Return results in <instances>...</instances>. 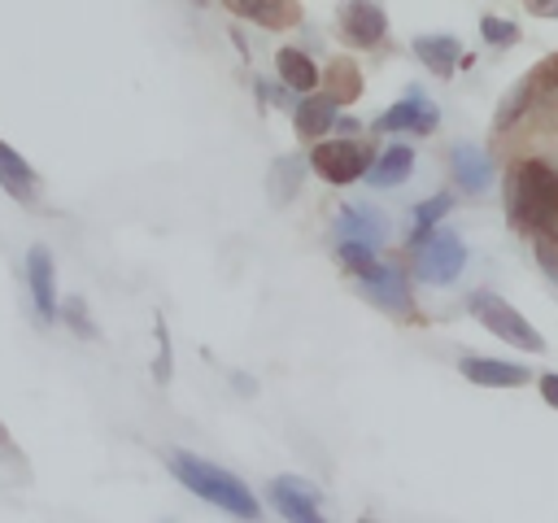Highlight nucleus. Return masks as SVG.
Segmentation results:
<instances>
[{
	"label": "nucleus",
	"instance_id": "nucleus-30",
	"mask_svg": "<svg viewBox=\"0 0 558 523\" xmlns=\"http://www.w3.org/2000/svg\"><path fill=\"white\" fill-rule=\"evenodd\" d=\"M545 83H549V92L558 96V57H554V61H545Z\"/></svg>",
	"mask_w": 558,
	"mask_h": 523
},
{
	"label": "nucleus",
	"instance_id": "nucleus-11",
	"mask_svg": "<svg viewBox=\"0 0 558 523\" xmlns=\"http://www.w3.org/2000/svg\"><path fill=\"white\" fill-rule=\"evenodd\" d=\"M270 506H275L283 519H292V523H323V514H318V492H314L305 479H296V475H275V479H270Z\"/></svg>",
	"mask_w": 558,
	"mask_h": 523
},
{
	"label": "nucleus",
	"instance_id": "nucleus-20",
	"mask_svg": "<svg viewBox=\"0 0 558 523\" xmlns=\"http://www.w3.org/2000/svg\"><path fill=\"white\" fill-rule=\"evenodd\" d=\"M310 161H301V157H279L275 166H270V200H292L296 196V187H301V170H305Z\"/></svg>",
	"mask_w": 558,
	"mask_h": 523
},
{
	"label": "nucleus",
	"instance_id": "nucleus-9",
	"mask_svg": "<svg viewBox=\"0 0 558 523\" xmlns=\"http://www.w3.org/2000/svg\"><path fill=\"white\" fill-rule=\"evenodd\" d=\"M340 31L357 48H379L388 39V17L375 0H344L340 4Z\"/></svg>",
	"mask_w": 558,
	"mask_h": 523
},
{
	"label": "nucleus",
	"instance_id": "nucleus-15",
	"mask_svg": "<svg viewBox=\"0 0 558 523\" xmlns=\"http://www.w3.org/2000/svg\"><path fill=\"white\" fill-rule=\"evenodd\" d=\"M0 187H4L13 200H22V205H31V200L39 196V174H35L31 161H26L22 153H13L4 139H0Z\"/></svg>",
	"mask_w": 558,
	"mask_h": 523
},
{
	"label": "nucleus",
	"instance_id": "nucleus-27",
	"mask_svg": "<svg viewBox=\"0 0 558 523\" xmlns=\"http://www.w3.org/2000/svg\"><path fill=\"white\" fill-rule=\"evenodd\" d=\"M541 397L558 410V370H549V375H541Z\"/></svg>",
	"mask_w": 558,
	"mask_h": 523
},
{
	"label": "nucleus",
	"instance_id": "nucleus-26",
	"mask_svg": "<svg viewBox=\"0 0 558 523\" xmlns=\"http://www.w3.org/2000/svg\"><path fill=\"white\" fill-rule=\"evenodd\" d=\"M536 262H541V266H545V275L558 283V257H554V240H545V235H541V244H536Z\"/></svg>",
	"mask_w": 558,
	"mask_h": 523
},
{
	"label": "nucleus",
	"instance_id": "nucleus-5",
	"mask_svg": "<svg viewBox=\"0 0 558 523\" xmlns=\"http://www.w3.org/2000/svg\"><path fill=\"white\" fill-rule=\"evenodd\" d=\"M357 292L371 301V305H379L384 314H397V318H410V309H414V296H410V279L397 270V266H388V262H366L357 275Z\"/></svg>",
	"mask_w": 558,
	"mask_h": 523
},
{
	"label": "nucleus",
	"instance_id": "nucleus-25",
	"mask_svg": "<svg viewBox=\"0 0 558 523\" xmlns=\"http://www.w3.org/2000/svg\"><path fill=\"white\" fill-rule=\"evenodd\" d=\"M527 96H532V83H514L510 92H506V100H501V109H497V126H510L523 109H527Z\"/></svg>",
	"mask_w": 558,
	"mask_h": 523
},
{
	"label": "nucleus",
	"instance_id": "nucleus-16",
	"mask_svg": "<svg viewBox=\"0 0 558 523\" xmlns=\"http://www.w3.org/2000/svg\"><path fill=\"white\" fill-rule=\"evenodd\" d=\"M414 57L436 74H453V65L462 61V44H458V35H440V31L414 35Z\"/></svg>",
	"mask_w": 558,
	"mask_h": 523
},
{
	"label": "nucleus",
	"instance_id": "nucleus-29",
	"mask_svg": "<svg viewBox=\"0 0 558 523\" xmlns=\"http://www.w3.org/2000/svg\"><path fill=\"white\" fill-rule=\"evenodd\" d=\"M336 131H340V135H357L362 122H357V118H336Z\"/></svg>",
	"mask_w": 558,
	"mask_h": 523
},
{
	"label": "nucleus",
	"instance_id": "nucleus-3",
	"mask_svg": "<svg viewBox=\"0 0 558 523\" xmlns=\"http://www.w3.org/2000/svg\"><path fill=\"white\" fill-rule=\"evenodd\" d=\"M466 309L475 314V323L480 327H488L493 336H501L506 344H514V349H527V353H545V336L510 305V301H501L497 292H488V288H480V292H471L466 296Z\"/></svg>",
	"mask_w": 558,
	"mask_h": 523
},
{
	"label": "nucleus",
	"instance_id": "nucleus-14",
	"mask_svg": "<svg viewBox=\"0 0 558 523\" xmlns=\"http://www.w3.org/2000/svg\"><path fill=\"white\" fill-rule=\"evenodd\" d=\"M410 170H414V153L405 148V144H388L379 157H371V166H366V183L375 187V192H388V187H401L405 179H410Z\"/></svg>",
	"mask_w": 558,
	"mask_h": 523
},
{
	"label": "nucleus",
	"instance_id": "nucleus-22",
	"mask_svg": "<svg viewBox=\"0 0 558 523\" xmlns=\"http://www.w3.org/2000/svg\"><path fill=\"white\" fill-rule=\"evenodd\" d=\"M336 257H340V266H344L349 275H357L366 262H375V244L362 240V235H340V240H336Z\"/></svg>",
	"mask_w": 558,
	"mask_h": 523
},
{
	"label": "nucleus",
	"instance_id": "nucleus-13",
	"mask_svg": "<svg viewBox=\"0 0 558 523\" xmlns=\"http://www.w3.org/2000/svg\"><path fill=\"white\" fill-rule=\"evenodd\" d=\"M449 170H453V183H458L466 196H480V192L488 187V179H493V161H488V153L475 148V144H453Z\"/></svg>",
	"mask_w": 558,
	"mask_h": 523
},
{
	"label": "nucleus",
	"instance_id": "nucleus-21",
	"mask_svg": "<svg viewBox=\"0 0 558 523\" xmlns=\"http://www.w3.org/2000/svg\"><path fill=\"white\" fill-rule=\"evenodd\" d=\"M449 209H453V196H449V192H436V196L418 200V205H414V227H410V248H414V244H418V240H423Z\"/></svg>",
	"mask_w": 558,
	"mask_h": 523
},
{
	"label": "nucleus",
	"instance_id": "nucleus-23",
	"mask_svg": "<svg viewBox=\"0 0 558 523\" xmlns=\"http://www.w3.org/2000/svg\"><path fill=\"white\" fill-rule=\"evenodd\" d=\"M514 35H519V26H514L510 17H493V13L480 17V39H484L488 48H510Z\"/></svg>",
	"mask_w": 558,
	"mask_h": 523
},
{
	"label": "nucleus",
	"instance_id": "nucleus-24",
	"mask_svg": "<svg viewBox=\"0 0 558 523\" xmlns=\"http://www.w3.org/2000/svg\"><path fill=\"white\" fill-rule=\"evenodd\" d=\"M61 323H65L74 336H83V340H96V323L87 318V305H83V296H70V301H61Z\"/></svg>",
	"mask_w": 558,
	"mask_h": 523
},
{
	"label": "nucleus",
	"instance_id": "nucleus-6",
	"mask_svg": "<svg viewBox=\"0 0 558 523\" xmlns=\"http://www.w3.org/2000/svg\"><path fill=\"white\" fill-rule=\"evenodd\" d=\"M310 166H314V174H323L327 183H336V187H344V183H357L362 174H366V166H371V153H366V144L362 139H318L314 148H310Z\"/></svg>",
	"mask_w": 558,
	"mask_h": 523
},
{
	"label": "nucleus",
	"instance_id": "nucleus-28",
	"mask_svg": "<svg viewBox=\"0 0 558 523\" xmlns=\"http://www.w3.org/2000/svg\"><path fill=\"white\" fill-rule=\"evenodd\" d=\"M527 9L536 17H558V0H527Z\"/></svg>",
	"mask_w": 558,
	"mask_h": 523
},
{
	"label": "nucleus",
	"instance_id": "nucleus-7",
	"mask_svg": "<svg viewBox=\"0 0 558 523\" xmlns=\"http://www.w3.org/2000/svg\"><path fill=\"white\" fill-rule=\"evenodd\" d=\"M440 126V109L432 105V96L427 92H418V87H410L388 113H379V122H375V131H388V135H432Z\"/></svg>",
	"mask_w": 558,
	"mask_h": 523
},
{
	"label": "nucleus",
	"instance_id": "nucleus-4",
	"mask_svg": "<svg viewBox=\"0 0 558 523\" xmlns=\"http://www.w3.org/2000/svg\"><path fill=\"white\" fill-rule=\"evenodd\" d=\"M462 266H466V244H462L458 231H436V227H432V231L414 244V270H418V279L432 283V288L453 283V279L462 275Z\"/></svg>",
	"mask_w": 558,
	"mask_h": 523
},
{
	"label": "nucleus",
	"instance_id": "nucleus-19",
	"mask_svg": "<svg viewBox=\"0 0 558 523\" xmlns=\"http://www.w3.org/2000/svg\"><path fill=\"white\" fill-rule=\"evenodd\" d=\"M235 13H244L257 26H288L296 22V0H231Z\"/></svg>",
	"mask_w": 558,
	"mask_h": 523
},
{
	"label": "nucleus",
	"instance_id": "nucleus-17",
	"mask_svg": "<svg viewBox=\"0 0 558 523\" xmlns=\"http://www.w3.org/2000/svg\"><path fill=\"white\" fill-rule=\"evenodd\" d=\"M275 70H279V83L292 87V92H314L323 70L314 65V57H305L301 48H279L275 52Z\"/></svg>",
	"mask_w": 558,
	"mask_h": 523
},
{
	"label": "nucleus",
	"instance_id": "nucleus-8",
	"mask_svg": "<svg viewBox=\"0 0 558 523\" xmlns=\"http://www.w3.org/2000/svg\"><path fill=\"white\" fill-rule=\"evenodd\" d=\"M26 288H31V301H35L39 323H57V318H61L57 266H52V253H48L44 244H31V248H26Z\"/></svg>",
	"mask_w": 558,
	"mask_h": 523
},
{
	"label": "nucleus",
	"instance_id": "nucleus-18",
	"mask_svg": "<svg viewBox=\"0 0 558 523\" xmlns=\"http://www.w3.org/2000/svg\"><path fill=\"white\" fill-rule=\"evenodd\" d=\"M384 231H388V222H384L371 205H344V209L336 214V235H362V240L379 244Z\"/></svg>",
	"mask_w": 558,
	"mask_h": 523
},
{
	"label": "nucleus",
	"instance_id": "nucleus-1",
	"mask_svg": "<svg viewBox=\"0 0 558 523\" xmlns=\"http://www.w3.org/2000/svg\"><path fill=\"white\" fill-rule=\"evenodd\" d=\"M506 214L545 240H558V170L545 161H519L506 174Z\"/></svg>",
	"mask_w": 558,
	"mask_h": 523
},
{
	"label": "nucleus",
	"instance_id": "nucleus-2",
	"mask_svg": "<svg viewBox=\"0 0 558 523\" xmlns=\"http://www.w3.org/2000/svg\"><path fill=\"white\" fill-rule=\"evenodd\" d=\"M166 466H170V475L192 492V497H201V501H209V506H218V510H227V514H235V519H262V506H257V497L244 488V479H235L231 471H222V466H214V462H205V458H196V453H187V449H170L166 453Z\"/></svg>",
	"mask_w": 558,
	"mask_h": 523
},
{
	"label": "nucleus",
	"instance_id": "nucleus-12",
	"mask_svg": "<svg viewBox=\"0 0 558 523\" xmlns=\"http://www.w3.org/2000/svg\"><path fill=\"white\" fill-rule=\"evenodd\" d=\"M458 370L480 388H523V384H532V375L519 362H501V357H462Z\"/></svg>",
	"mask_w": 558,
	"mask_h": 523
},
{
	"label": "nucleus",
	"instance_id": "nucleus-10",
	"mask_svg": "<svg viewBox=\"0 0 558 523\" xmlns=\"http://www.w3.org/2000/svg\"><path fill=\"white\" fill-rule=\"evenodd\" d=\"M340 118V96L336 92H301L292 105V126L301 139H323Z\"/></svg>",
	"mask_w": 558,
	"mask_h": 523
}]
</instances>
